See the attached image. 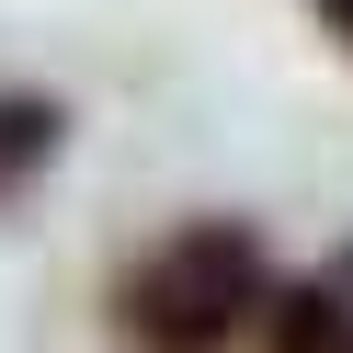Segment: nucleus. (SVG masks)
Wrapping results in <instances>:
<instances>
[{
  "label": "nucleus",
  "mask_w": 353,
  "mask_h": 353,
  "mask_svg": "<svg viewBox=\"0 0 353 353\" xmlns=\"http://www.w3.org/2000/svg\"><path fill=\"white\" fill-rule=\"evenodd\" d=\"M262 285H274V262H262L251 216H194V228H171L160 251L125 262L114 330L137 353H228L239 330L262 319Z\"/></svg>",
  "instance_id": "f257e3e1"
},
{
  "label": "nucleus",
  "mask_w": 353,
  "mask_h": 353,
  "mask_svg": "<svg viewBox=\"0 0 353 353\" xmlns=\"http://www.w3.org/2000/svg\"><path fill=\"white\" fill-rule=\"evenodd\" d=\"M262 353H353V307L330 296L319 274H296V285H262Z\"/></svg>",
  "instance_id": "f03ea898"
},
{
  "label": "nucleus",
  "mask_w": 353,
  "mask_h": 353,
  "mask_svg": "<svg viewBox=\"0 0 353 353\" xmlns=\"http://www.w3.org/2000/svg\"><path fill=\"white\" fill-rule=\"evenodd\" d=\"M57 148H69V103H57V92H12V80H0V194H23Z\"/></svg>",
  "instance_id": "7ed1b4c3"
},
{
  "label": "nucleus",
  "mask_w": 353,
  "mask_h": 353,
  "mask_svg": "<svg viewBox=\"0 0 353 353\" xmlns=\"http://www.w3.org/2000/svg\"><path fill=\"white\" fill-rule=\"evenodd\" d=\"M307 12H319V23H330V46L353 57V0H307Z\"/></svg>",
  "instance_id": "20e7f679"
},
{
  "label": "nucleus",
  "mask_w": 353,
  "mask_h": 353,
  "mask_svg": "<svg viewBox=\"0 0 353 353\" xmlns=\"http://www.w3.org/2000/svg\"><path fill=\"white\" fill-rule=\"evenodd\" d=\"M319 285H330V296H342V307H353V251H342V262H330V274H319Z\"/></svg>",
  "instance_id": "39448f33"
}]
</instances>
